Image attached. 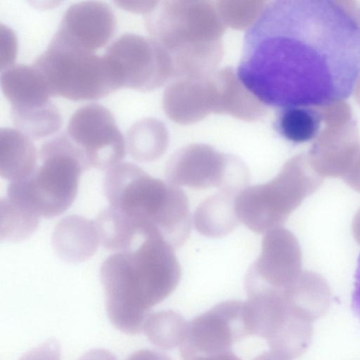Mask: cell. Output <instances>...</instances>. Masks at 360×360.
Segmentation results:
<instances>
[{"label":"cell","mask_w":360,"mask_h":360,"mask_svg":"<svg viewBox=\"0 0 360 360\" xmlns=\"http://www.w3.org/2000/svg\"><path fill=\"white\" fill-rule=\"evenodd\" d=\"M237 77L274 108L347 99L360 77V22L348 1L277 0L245 32Z\"/></svg>","instance_id":"1"},{"label":"cell","mask_w":360,"mask_h":360,"mask_svg":"<svg viewBox=\"0 0 360 360\" xmlns=\"http://www.w3.org/2000/svg\"><path fill=\"white\" fill-rule=\"evenodd\" d=\"M174 250L161 232L152 230L104 260L100 278L106 311L119 330L139 334L150 309L176 288L181 271Z\"/></svg>","instance_id":"2"},{"label":"cell","mask_w":360,"mask_h":360,"mask_svg":"<svg viewBox=\"0 0 360 360\" xmlns=\"http://www.w3.org/2000/svg\"><path fill=\"white\" fill-rule=\"evenodd\" d=\"M103 191L110 207L157 228L174 249L188 238V201L178 186L150 176L134 163L122 162L107 171Z\"/></svg>","instance_id":"3"},{"label":"cell","mask_w":360,"mask_h":360,"mask_svg":"<svg viewBox=\"0 0 360 360\" xmlns=\"http://www.w3.org/2000/svg\"><path fill=\"white\" fill-rule=\"evenodd\" d=\"M39 164L27 178L11 181L7 198L39 217L53 218L74 202L83 171V157L66 132L45 141L38 153Z\"/></svg>","instance_id":"4"},{"label":"cell","mask_w":360,"mask_h":360,"mask_svg":"<svg viewBox=\"0 0 360 360\" xmlns=\"http://www.w3.org/2000/svg\"><path fill=\"white\" fill-rule=\"evenodd\" d=\"M32 65L44 76L51 96L94 101L121 88L115 68L105 55L83 51L53 38Z\"/></svg>","instance_id":"5"},{"label":"cell","mask_w":360,"mask_h":360,"mask_svg":"<svg viewBox=\"0 0 360 360\" xmlns=\"http://www.w3.org/2000/svg\"><path fill=\"white\" fill-rule=\"evenodd\" d=\"M319 182L297 162H289L269 181L247 186L237 194L235 209L238 220L258 233L282 227Z\"/></svg>","instance_id":"6"},{"label":"cell","mask_w":360,"mask_h":360,"mask_svg":"<svg viewBox=\"0 0 360 360\" xmlns=\"http://www.w3.org/2000/svg\"><path fill=\"white\" fill-rule=\"evenodd\" d=\"M65 132L80 151L86 169L108 170L125 156L124 140L113 115L101 104L78 108Z\"/></svg>","instance_id":"7"},{"label":"cell","mask_w":360,"mask_h":360,"mask_svg":"<svg viewBox=\"0 0 360 360\" xmlns=\"http://www.w3.org/2000/svg\"><path fill=\"white\" fill-rule=\"evenodd\" d=\"M249 335L246 302L224 301L188 323L180 346L182 360L232 351L233 343Z\"/></svg>","instance_id":"8"},{"label":"cell","mask_w":360,"mask_h":360,"mask_svg":"<svg viewBox=\"0 0 360 360\" xmlns=\"http://www.w3.org/2000/svg\"><path fill=\"white\" fill-rule=\"evenodd\" d=\"M301 255L294 235L280 227L266 233L261 252L245 279L247 294L279 290L292 284L300 275Z\"/></svg>","instance_id":"9"},{"label":"cell","mask_w":360,"mask_h":360,"mask_svg":"<svg viewBox=\"0 0 360 360\" xmlns=\"http://www.w3.org/2000/svg\"><path fill=\"white\" fill-rule=\"evenodd\" d=\"M167 182L195 188L217 187L240 191L247 186L245 167L229 163L210 152L186 153L174 159L166 170Z\"/></svg>","instance_id":"10"},{"label":"cell","mask_w":360,"mask_h":360,"mask_svg":"<svg viewBox=\"0 0 360 360\" xmlns=\"http://www.w3.org/2000/svg\"><path fill=\"white\" fill-rule=\"evenodd\" d=\"M115 27V15L107 3L79 1L66 10L53 38L70 47L95 53L108 44Z\"/></svg>","instance_id":"11"},{"label":"cell","mask_w":360,"mask_h":360,"mask_svg":"<svg viewBox=\"0 0 360 360\" xmlns=\"http://www.w3.org/2000/svg\"><path fill=\"white\" fill-rule=\"evenodd\" d=\"M105 55L115 69L121 88L148 90L159 81L156 50L141 36L122 34L108 46Z\"/></svg>","instance_id":"12"},{"label":"cell","mask_w":360,"mask_h":360,"mask_svg":"<svg viewBox=\"0 0 360 360\" xmlns=\"http://www.w3.org/2000/svg\"><path fill=\"white\" fill-rule=\"evenodd\" d=\"M99 243L95 222L76 214L60 219L53 231V250L60 259L68 262L89 259L96 252Z\"/></svg>","instance_id":"13"},{"label":"cell","mask_w":360,"mask_h":360,"mask_svg":"<svg viewBox=\"0 0 360 360\" xmlns=\"http://www.w3.org/2000/svg\"><path fill=\"white\" fill-rule=\"evenodd\" d=\"M1 88L12 108H32L49 103L47 82L34 65H13L1 71Z\"/></svg>","instance_id":"14"},{"label":"cell","mask_w":360,"mask_h":360,"mask_svg":"<svg viewBox=\"0 0 360 360\" xmlns=\"http://www.w3.org/2000/svg\"><path fill=\"white\" fill-rule=\"evenodd\" d=\"M38 153L32 140L9 127L0 129V175L11 181L24 179L37 166Z\"/></svg>","instance_id":"15"},{"label":"cell","mask_w":360,"mask_h":360,"mask_svg":"<svg viewBox=\"0 0 360 360\" xmlns=\"http://www.w3.org/2000/svg\"><path fill=\"white\" fill-rule=\"evenodd\" d=\"M239 192L221 189L202 202L193 217L198 231L212 238L231 232L240 222L235 209V200Z\"/></svg>","instance_id":"16"},{"label":"cell","mask_w":360,"mask_h":360,"mask_svg":"<svg viewBox=\"0 0 360 360\" xmlns=\"http://www.w3.org/2000/svg\"><path fill=\"white\" fill-rule=\"evenodd\" d=\"M321 115L310 107L281 108L276 113L274 128L285 140L302 143L313 140L319 133Z\"/></svg>","instance_id":"17"},{"label":"cell","mask_w":360,"mask_h":360,"mask_svg":"<svg viewBox=\"0 0 360 360\" xmlns=\"http://www.w3.org/2000/svg\"><path fill=\"white\" fill-rule=\"evenodd\" d=\"M11 116L15 129L32 140H39L57 132L62 125V117L51 101L32 108H11Z\"/></svg>","instance_id":"18"},{"label":"cell","mask_w":360,"mask_h":360,"mask_svg":"<svg viewBox=\"0 0 360 360\" xmlns=\"http://www.w3.org/2000/svg\"><path fill=\"white\" fill-rule=\"evenodd\" d=\"M188 324L180 314L172 310H162L147 316L143 330L153 345L170 350L182 345L186 336Z\"/></svg>","instance_id":"19"},{"label":"cell","mask_w":360,"mask_h":360,"mask_svg":"<svg viewBox=\"0 0 360 360\" xmlns=\"http://www.w3.org/2000/svg\"><path fill=\"white\" fill-rule=\"evenodd\" d=\"M1 240L22 241L32 235L38 228L39 217L18 206L7 197L0 201Z\"/></svg>","instance_id":"20"},{"label":"cell","mask_w":360,"mask_h":360,"mask_svg":"<svg viewBox=\"0 0 360 360\" xmlns=\"http://www.w3.org/2000/svg\"><path fill=\"white\" fill-rule=\"evenodd\" d=\"M155 123L141 120L131 125L127 134V147L131 157L139 162L157 159L163 151V143Z\"/></svg>","instance_id":"21"},{"label":"cell","mask_w":360,"mask_h":360,"mask_svg":"<svg viewBox=\"0 0 360 360\" xmlns=\"http://www.w3.org/2000/svg\"><path fill=\"white\" fill-rule=\"evenodd\" d=\"M19 360H60V348L56 340L48 339L27 352Z\"/></svg>","instance_id":"22"},{"label":"cell","mask_w":360,"mask_h":360,"mask_svg":"<svg viewBox=\"0 0 360 360\" xmlns=\"http://www.w3.org/2000/svg\"><path fill=\"white\" fill-rule=\"evenodd\" d=\"M127 360H172V359L164 353L144 349L136 351Z\"/></svg>","instance_id":"23"},{"label":"cell","mask_w":360,"mask_h":360,"mask_svg":"<svg viewBox=\"0 0 360 360\" xmlns=\"http://www.w3.org/2000/svg\"><path fill=\"white\" fill-rule=\"evenodd\" d=\"M352 307L353 311L360 319V256L355 273L354 288L352 295Z\"/></svg>","instance_id":"24"},{"label":"cell","mask_w":360,"mask_h":360,"mask_svg":"<svg viewBox=\"0 0 360 360\" xmlns=\"http://www.w3.org/2000/svg\"><path fill=\"white\" fill-rule=\"evenodd\" d=\"M79 360H117V359L108 350L94 349L86 352Z\"/></svg>","instance_id":"25"},{"label":"cell","mask_w":360,"mask_h":360,"mask_svg":"<svg viewBox=\"0 0 360 360\" xmlns=\"http://www.w3.org/2000/svg\"><path fill=\"white\" fill-rule=\"evenodd\" d=\"M190 360H241L232 351L215 354L198 356Z\"/></svg>","instance_id":"26"},{"label":"cell","mask_w":360,"mask_h":360,"mask_svg":"<svg viewBox=\"0 0 360 360\" xmlns=\"http://www.w3.org/2000/svg\"><path fill=\"white\" fill-rule=\"evenodd\" d=\"M252 360H286L285 357L272 351L265 352L257 356Z\"/></svg>","instance_id":"27"}]
</instances>
